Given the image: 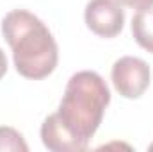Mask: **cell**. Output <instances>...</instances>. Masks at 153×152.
I'll return each instance as SVG.
<instances>
[{
  "label": "cell",
  "mask_w": 153,
  "mask_h": 152,
  "mask_svg": "<svg viewBox=\"0 0 153 152\" xmlns=\"http://www.w3.org/2000/svg\"><path fill=\"white\" fill-rule=\"evenodd\" d=\"M121 5H126V7H132V9H146V7H152L153 0H117Z\"/></svg>",
  "instance_id": "52a82bcc"
},
{
  "label": "cell",
  "mask_w": 153,
  "mask_h": 152,
  "mask_svg": "<svg viewBox=\"0 0 153 152\" xmlns=\"http://www.w3.org/2000/svg\"><path fill=\"white\" fill-rule=\"evenodd\" d=\"M5 72H7V57L2 52V48H0V79L5 75Z\"/></svg>",
  "instance_id": "ba28073f"
},
{
  "label": "cell",
  "mask_w": 153,
  "mask_h": 152,
  "mask_svg": "<svg viewBox=\"0 0 153 152\" xmlns=\"http://www.w3.org/2000/svg\"><path fill=\"white\" fill-rule=\"evenodd\" d=\"M111 102L103 77L82 70L70 77L59 109L45 118L41 141L52 152H82L89 147Z\"/></svg>",
  "instance_id": "6da1fadb"
},
{
  "label": "cell",
  "mask_w": 153,
  "mask_h": 152,
  "mask_svg": "<svg viewBox=\"0 0 153 152\" xmlns=\"http://www.w3.org/2000/svg\"><path fill=\"white\" fill-rule=\"evenodd\" d=\"M132 36L141 48L153 54V5L135 13L130 23Z\"/></svg>",
  "instance_id": "5b68a950"
},
{
  "label": "cell",
  "mask_w": 153,
  "mask_h": 152,
  "mask_svg": "<svg viewBox=\"0 0 153 152\" xmlns=\"http://www.w3.org/2000/svg\"><path fill=\"white\" fill-rule=\"evenodd\" d=\"M111 79L116 91L125 99H139L150 86V66L141 57L125 56L112 65Z\"/></svg>",
  "instance_id": "3957f363"
},
{
  "label": "cell",
  "mask_w": 153,
  "mask_h": 152,
  "mask_svg": "<svg viewBox=\"0 0 153 152\" xmlns=\"http://www.w3.org/2000/svg\"><path fill=\"white\" fill-rule=\"evenodd\" d=\"M85 25L100 38H114L123 31L125 11L117 0H89L84 11Z\"/></svg>",
  "instance_id": "277c9868"
},
{
  "label": "cell",
  "mask_w": 153,
  "mask_h": 152,
  "mask_svg": "<svg viewBox=\"0 0 153 152\" xmlns=\"http://www.w3.org/2000/svg\"><path fill=\"white\" fill-rule=\"evenodd\" d=\"M2 36L13 50L14 68L22 77L39 81L55 70L57 43L36 14L25 9L9 11L2 20Z\"/></svg>",
  "instance_id": "7a4b0ae2"
},
{
  "label": "cell",
  "mask_w": 153,
  "mask_h": 152,
  "mask_svg": "<svg viewBox=\"0 0 153 152\" xmlns=\"http://www.w3.org/2000/svg\"><path fill=\"white\" fill-rule=\"evenodd\" d=\"M29 145L13 127H0V152H27Z\"/></svg>",
  "instance_id": "8992f818"
}]
</instances>
